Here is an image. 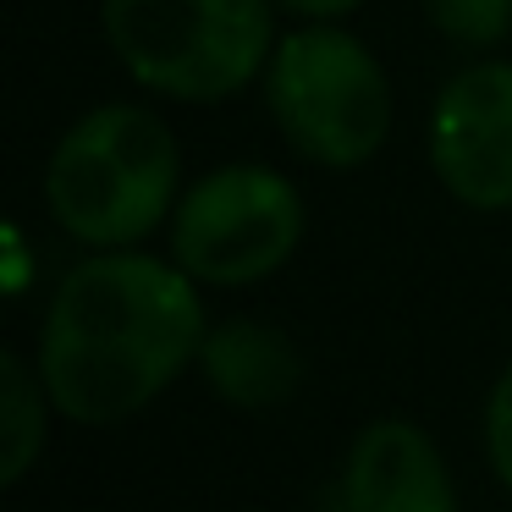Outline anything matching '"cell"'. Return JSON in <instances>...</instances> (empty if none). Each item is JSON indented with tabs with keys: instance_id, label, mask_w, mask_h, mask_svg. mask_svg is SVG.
<instances>
[{
	"instance_id": "7a4b0ae2",
	"label": "cell",
	"mask_w": 512,
	"mask_h": 512,
	"mask_svg": "<svg viewBox=\"0 0 512 512\" xmlns=\"http://www.w3.org/2000/svg\"><path fill=\"white\" fill-rule=\"evenodd\" d=\"M182 155L171 127L144 105H100L56 144L45 204L89 248H133L177 210Z\"/></svg>"
},
{
	"instance_id": "8fae6325",
	"label": "cell",
	"mask_w": 512,
	"mask_h": 512,
	"mask_svg": "<svg viewBox=\"0 0 512 512\" xmlns=\"http://www.w3.org/2000/svg\"><path fill=\"white\" fill-rule=\"evenodd\" d=\"M485 446H490V463H496L501 485L512 490V364L501 369L496 391H490V408H485Z\"/></svg>"
},
{
	"instance_id": "6da1fadb",
	"label": "cell",
	"mask_w": 512,
	"mask_h": 512,
	"mask_svg": "<svg viewBox=\"0 0 512 512\" xmlns=\"http://www.w3.org/2000/svg\"><path fill=\"white\" fill-rule=\"evenodd\" d=\"M193 276L133 248L67 270L39 336V380L78 424H116L160 397L204 347Z\"/></svg>"
},
{
	"instance_id": "3957f363",
	"label": "cell",
	"mask_w": 512,
	"mask_h": 512,
	"mask_svg": "<svg viewBox=\"0 0 512 512\" xmlns=\"http://www.w3.org/2000/svg\"><path fill=\"white\" fill-rule=\"evenodd\" d=\"M100 17L133 83L166 100H226L276 56L270 0H105Z\"/></svg>"
},
{
	"instance_id": "ba28073f",
	"label": "cell",
	"mask_w": 512,
	"mask_h": 512,
	"mask_svg": "<svg viewBox=\"0 0 512 512\" xmlns=\"http://www.w3.org/2000/svg\"><path fill=\"white\" fill-rule=\"evenodd\" d=\"M199 364L210 375V386L237 408H276L303 386V353L292 347V336L259 320L215 325L199 347Z\"/></svg>"
},
{
	"instance_id": "7c38bea8",
	"label": "cell",
	"mask_w": 512,
	"mask_h": 512,
	"mask_svg": "<svg viewBox=\"0 0 512 512\" xmlns=\"http://www.w3.org/2000/svg\"><path fill=\"white\" fill-rule=\"evenodd\" d=\"M276 6H287V12H298V17H309V23H331V17H342V12H353L358 0H276Z\"/></svg>"
},
{
	"instance_id": "5b68a950",
	"label": "cell",
	"mask_w": 512,
	"mask_h": 512,
	"mask_svg": "<svg viewBox=\"0 0 512 512\" xmlns=\"http://www.w3.org/2000/svg\"><path fill=\"white\" fill-rule=\"evenodd\" d=\"M303 243V199L281 171L221 166L193 182L171 210V254L193 281L248 287Z\"/></svg>"
},
{
	"instance_id": "30bf717a",
	"label": "cell",
	"mask_w": 512,
	"mask_h": 512,
	"mask_svg": "<svg viewBox=\"0 0 512 512\" xmlns=\"http://www.w3.org/2000/svg\"><path fill=\"white\" fill-rule=\"evenodd\" d=\"M424 17L468 50H490L512 34V0H424Z\"/></svg>"
},
{
	"instance_id": "8992f818",
	"label": "cell",
	"mask_w": 512,
	"mask_h": 512,
	"mask_svg": "<svg viewBox=\"0 0 512 512\" xmlns=\"http://www.w3.org/2000/svg\"><path fill=\"white\" fill-rule=\"evenodd\" d=\"M430 166L468 210H512V61L463 67L430 111Z\"/></svg>"
},
{
	"instance_id": "9c48e42d",
	"label": "cell",
	"mask_w": 512,
	"mask_h": 512,
	"mask_svg": "<svg viewBox=\"0 0 512 512\" xmlns=\"http://www.w3.org/2000/svg\"><path fill=\"white\" fill-rule=\"evenodd\" d=\"M45 386V380H39ZM28 364L17 353H0V424H6V457H0V479L17 485L28 474V463L39 457L45 446V397L39 391Z\"/></svg>"
},
{
	"instance_id": "52a82bcc",
	"label": "cell",
	"mask_w": 512,
	"mask_h": 512,
	"mask_svg": "<svg viewBox=\"0 0 512 512\" xmlns=\"http://www.w3.org/2000/svg\"><path fill=\"white\" fill-rule=\"evenodd\" d=\"M342 501L347 512H457L441 452L408 419H380L353 441Z\"/></svg>"
},
{
	"instance_id": "277c9868",
	"label": "cell",
	"mask_w": 512,
	"mask_h": 512,
	"mask_svg": "<svg viewBox=\"0 0 512 512\" xmlns=\"http://www.w3.org/2000/svg\"><path fill=\"white\" fill-rule=\"evenodd\" d=\"M265 100L281 138L303 160L353 171L380 155L391 133V83L364 39L309 23L276 45L265 67Z\"/></svg>"
}]
</instances>
